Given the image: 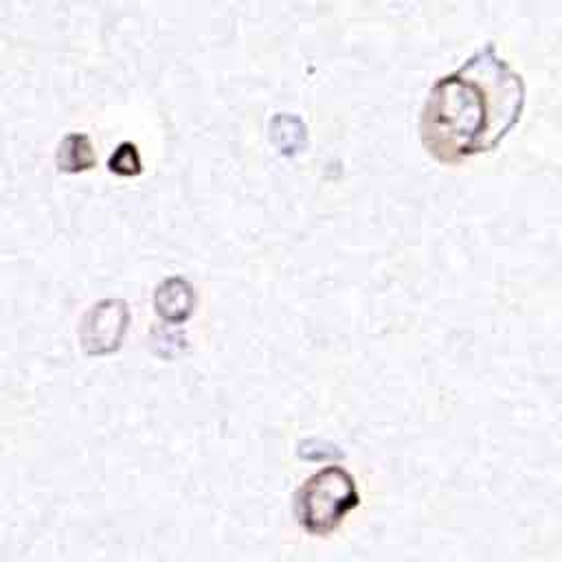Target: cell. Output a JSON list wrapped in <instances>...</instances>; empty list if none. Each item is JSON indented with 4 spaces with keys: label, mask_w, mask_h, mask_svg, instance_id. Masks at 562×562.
<instances>
[{
    "label": "cell",
    "mask_w": 562,
    "mask_h": 562,
    "mask_svg": "<svg viewBox=\"0 0 562 562\" xmlns=\"http://www.w3.org/2000/svg\"><path fill=\"white\" fill-rule=\"evenodd\" d=\"M522 110V77L494 44H485L432 83L419 114V138L432 160L461 165L496 149Z\"/></svg>",
    "instance_id": "1"
},
{
    "label": "cell",
    "mask_w": 562,
    "mask_h": 562,
    "mask_svg": "<svg viewBox=\"0 0 562 562\" xmlns=\"http://www.w3.org/2000/svg\"><path fill=\"white\" fill-rule=\"evenodd\" d=\"M360 505L353 476L340 465H327L312 474L296 494V518L305 531L327 536Z\"/></svg>",
    "instance_id": "2"
},
{
    "label": "cell",
    "mask_w": 562,
    "mask_h": 562,
    "mask_svg": "<svg viewBox=\"0 0 562 562\" xmlns=\"http://www.w3.org/2000/svg\"><path fill=\"white\" fill-rule=\"evenodd\" d=\"M94 165L92 145L86 134H68L57 149V167L64 171H83Z\"/></svg>",
    "instance_id": "3"
}]
</instances>
